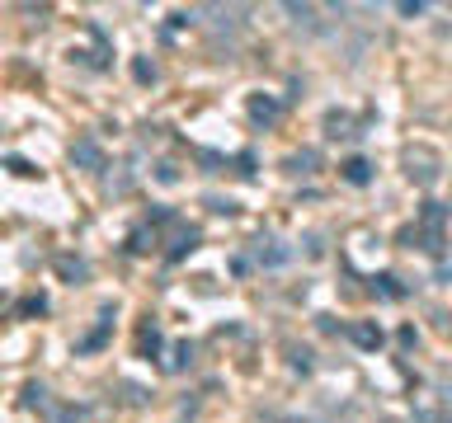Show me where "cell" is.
Returning a JSON list of instances; mask_svg holds the SVG:
<instances>
[{
    "label": "cell",
    "instance_id": "6da1fadb",
    "mask_svg": "<svg viewBox=\"0 0 452 423\" xmlns=\"http://www.w3.org/2000/svg\"><path fill=\"white\" fill-rule=\"evenodd\" d=\"M344 179H348V184H368V179H373V165H368V160H358V156H353V160L344 165Z\"/></svg>",
    "mask_w": 452,
    "mask_h": 423
},
{
    "label": "cell",
    "instance_id": "7a4b0ae2",
    "mask_svg": "<svg viewBox=\"0 0 452 423\" xmlns=\"http://www.w3.org/2000/svg\"><path fill=\"white\" fill-rule=\"evenodd\" d=\"M71 160H76V165H99V146H95V141H76V146H71Z\"/></svg>",
    "mask_w": 452,
    "mask_h": 423
},
{
    "label": "cell",
    "instance_id": "3957f363",
    "mask_svg": "<svg viewBox=\"0 0 452 423\" xmlns=\"http://www.w3.org/2000/svg\"><path fill=\"white\" fill-rule=\"evenodd\" d=\"M250 113H255V123H273V118H278V104H273V99H255Z\"/></svg>",
    "mask_w": 452,
    "mask_h": 423
},
{
    "label": "cell",
    "instance_id": "277c9868",
    "mask_svg": "<svg viewBox=\"0 0 452 423\" xmlns=\"http://www.w3.org/2000/svg\"><path fill=\"white\" fill-rule=\"evenodd\" d=\"M353 339H358L363 348H377V344H382V329H377V324H358V329H353Z\"/></svg>",
    "mask_w": 452,
    "mask_h": 423
},
{
    "label": "cell",
    "instance_id": "5b68a950",
    "mask_svg": "<svg viewBox=\"0 0 452 423\" xmlns=\"http://www.w3.org/2000/svg\"><path fill=\"white\" fill-rule=\"evenodd\" d=\"M160 348V334L156 329H141V353H156Z\"/></svg>",
    "mask_w": 452,
    "mask_h": 423
},
{
    "label": "cell",
    "instance_id": "8992f818",
    "mask_svg": "<svg viewBox=\"0 0 452 423\" xmlns=\"http://www.w3.org/2000/svg\"><path fill=\"white\" fill-rule=\"evenodd\" d=\"M61 273H66V278H85V264H71V259H61Z\"/></svg>",
    "mask_w": 452,
    "mask_h": 423
},
{
    "label": "cell",
    "instance_id": "52a82bcc",
    "mask_svg": "<svg viewBox=\"0 0 452 423\" xmlns=\"http://www.w3.org/2000/svg\"><path fill=\"white\" fill-rule=\"evenodd\" d=\"M132 71H137V80H156V66H146V61H137Z\"/></svg>",
    "mask_w": 452,
    "mask_h": 423
},
{
    "label": "cell",
    "instance_id": "ba28073f",
    "mask_svg": "<svg viewBox=\"0 0 452 423\" xmlns=\"http://www.w3.org/2000/svg\"><path fill=\"white\" fill-rule=\"evenodd\" d=\"M382 282V296H400V287H396V278H377Z\"/></svg>",
    "mask_w": 452,
    "mask_h": 423
}]
</instances>
